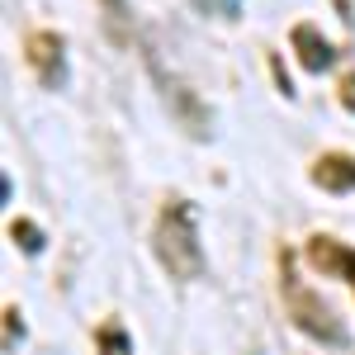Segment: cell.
<instances>
[{
    "instance_id": "2",
    "label": "cell",
    "mask_w": 355,
    "mask_h": 355,
    "mask_svg": "<svg viewBox=\"0 0 355 355\" xmlns=\"http://www.w3.org/2000/svg\"><path fill=\"white\" fill-rule=\"evenodd\" d=\"M279 289H284L289 318H294L299 331H308V336L322 341V346H346V327L336 322V313H331L313 289H303V279L294 275V256H289V251H279Z\"/></svg>"
},
{
    "instance_id": "8",
    "label": "cell",
    "mask_w": 355,
    "mask_h": 355,
    "mask_svg": "<svg viewBox=\"0 0 355 355\" xmlns=\"http://www.w3.org/2000/svg\"><path fill=\"white\" fill-rule=\"evenodd\" d=\"M95 346H100V355H133V341H128V331L119 322H105L95 331Z\"/></svg>"
},
{
    "instance_id": "3",
    "label": "cell",
    "mask_w": 355,
    "mask_h": 355,
    "mask_svg": "<svg viewBox=\"0 0 355 355\" xmlns=\"http://www.w3.org/2000/svg\"><path fill=\"white\" fill-rule=\"evenodd\" d=\"M24 57L33 67V76L48 85V90H62L67 85V43L57 38L53 28H33L24 38Z\"/></svg>"
},
{
    "instance_id": "5",
    "label": "cell",
    "mask_w": 355,
    "mask_h": 355,
    "mask_svg": "<svg viewBox=\"0 0 355 355\" xmlns=\"http://www.w3.org/2000/svg\"><path fill=\"white\" fill-rule=\"evenodd\" d=\"M308 266L355 284V246L336 242V237H308Z\"/></svg>"
},
{
    "instance_id": "4",
    "label": "cell",
    "mask_w": 355,
    "mask_h": 355,
    "mask_svg": "<svg viewBox=\"0 0 355 355\" xmlns=\"http://www.w3.org/2000/svg\"><path fill=\"white\" fill-rule=\"evenodd\" d=\"M152 71H157V85H162L166 105H171V110H175V119L185 123V133H199V137H209V133H214V128H209L214 119H209V110H204V100L194 95L190 85H185V81H175V76H166V71L157 67V62H152Z\"/></svg>"
},
{
    "instance_id": "12",
    "label": "cell",
    "mask_w": 355,
    "mask_h": 355,
    "mask_svg": "<svg viewBox=\"0 0 355 355\" xmlns=\"http://www.w3.org/2000/svg\"><path fill=\"white\" fill-rule=\"evenodd\" d=\"M341 105L355 110V71H351V76H341Z\"/></svg>"
},
{
    "instance_id": "6",
    "label": "cell",
    "mask_w": 355,
    "mask_h": 355,
    "mask_svg": "<svg viewBox=\"0 0 355 355\" xmlns=\"http://www.w3.org/2000/svg\"><path fill=\"white\" fill-rule=\"evenodd\" d=\"M289 43H294V53H299V67H308V71H327L331 62H336V48H331L313 24H294L289 28Z\"/></svg>"
},
{
    "instance_id": "11",
    "label": "cell",
    "mask_w": 355,
    "mask_h": 355,
    "mask_svg": "<svg viewBox=\"0 0 355 355\" xmlns=\"http://www.w3.org/2000/svg\"><path fill=\"white\" fill-rule=\"evenodd\" d=\"M204 15H214V19H237L242 15V0H194Z\"/></svg>"
},
{
    "instance_id": "1",
    "label": "cell",
    "mask_w": 355,
    "mask_h": 355,
    "mask_svg": "<svg viewBox=\"0 0 355 355\" xmlns=\"http://www.w3.org/2000/svg\"><path fill=\"white\" fill-rule=\"evenodd\" d=\"M152 251H157V261L166 266L171 279H194V275L204 270V256H199V227H194V214L185 199H166L162 214H157V227H152Z\"/></svg>"
},
{
    "instance_id": "7",
    "label": "cell",
    "mask_w": 355,
    "mask_h": 355,
    "mask_svg": "<svg viewBox=\"0 0 355 355\" xmlns=\"http://www.w3.org/2000/svg\"><path fill=\"white\" fill-rule=\"evenodd\" d=\"M313 185L327 190V194L355 190V157H346V152H327V157H318V162H313Z\"/></svg>"
},
{
    "instance_id": "13",
    "label": "cell",
    "mask_w": 355,
    "mask_h": 355,
    "mask_svg": "<svg viewBox=\"0 0 355 355\" xmlns=\"http://www.w3.org/2000/svg\"><path fill=\"white\" fill-rule=\"evenodd\" d=\"M336 15L346 19V15H351V0H336Z\"/></svg>"
},
{
    "instance_id": "9",
    "label": "cell",
    "mask_w": 355,
    "mask_h": 355,
    "mask_svg": "<svg viewBox=\"0 0 355 355\" xmlns=\"http://www.w3.org/2000/svg\"><path fill=\"white\" fill-rule=\"evenodd\" d=\"M100 10H105V24H110V33L119 38V43H128V0H100Z\"/></svg>"
},
{
    "instance_id": "10",
    "label": "cell",
    "mask_w": 355,
    "mask_h": 355,
    "mask_svg": "<svg viewBox=\"0 0 355 355\" xmlns=\"http://www.w3.org/2000/svg\"><path fill=\"white\" fill-rule=\"evenodd\" d=\"M10 237H15V242H19V251H28V256L43 246V232H38L28 218H15V223H10Z\"/></svg>"
}]
</instances>
